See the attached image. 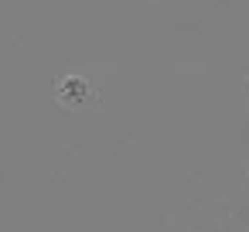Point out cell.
Listing matches in <instances>:
<instances>
[{"label":"cell","mask_w":249,"mask_h":232,"mask_svg":"<svg viewBox=\"0 0 249 232\" xmlns=\"http://www.w3.org/2000/svg\"><path fill=\"white\" fill-rule=\"evenodd\" d=\"M239 218H242V222H246V225H249V205H246V208H242V212H239Z\"/></svg>","instance_id":"1"},{"label":"cell","mask_w":249,"mask_h":232,"mask_svg":"<svg viewBox=\"0 0 249 232\" xmlns=\"http://www.w3.org/2000/svg\"><path fill=\"white\" fill-rule=\"evenodd\" d=\"M246 86H249V79H246Z\"/></svg>","instance_id":"2"}]
</instances>
